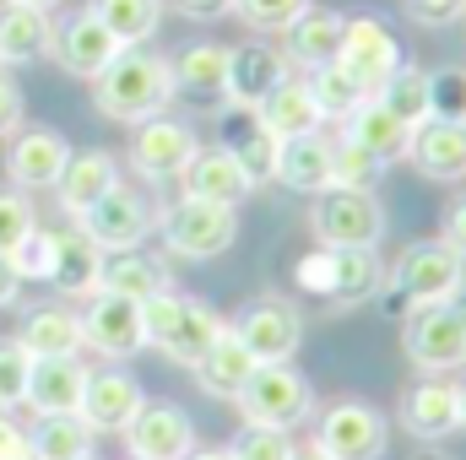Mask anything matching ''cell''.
<instances>
[{
  "mask_svg": "<svg viewBox=\"0 0 466 460\" xmlns=\"http://www.w3.org/2000/svg\"><path fill=\"white\" fill-rule=\"evenodd\" d=\"M174 98V71L163 55H147V49H119V60L93 82V104L104 119L119 125H141V119L163 115Z\"/></svg>",
  "mask_w": 466,
  "mask_h": 460,
  "instance_id": "6da1fadb",
  "label": "cell"
},
{
  "mask_svg": "<svg viewBox=\"0 0 466 460\" xmlns=\"http://www.w3.org/2000/svg\"><path fill=\"white\" fill-rule=\"evenodd\" d=\"M466 287V260L445 244V238H423V244H407L390 265V293L407 304V309H423V304H451Z\"/></svg>",
  "mask_w": 466,
  "mask_h": 460,
  "instance_id": "7a4b0ae2",
  "label": "cell"
},
{
  "mask_svg": "<svg viewBox=\"0 0 466 460\" xmlns=\"http://www.w3.org/2000/svg\"><path fill=\"white\" fill-rule=\"evenodd\" d=\"M238 417L249 423V428H277V434H293L299 423H309V412H315V390H309V379L299 374V368H288V363H260V374L238 390Z\"/></svg>",
  "mask_w": 466,
  "mask_h": 460,
  "instance_id": "3957f363",
  "label": "cell"
},
{
  "mask_svg": "<svg viewBox=\"0 0 466 460\" xmlns=\"http://www.w3.org/2000/svg\"><path fill=\"white\" fill-rule=\"evenodd\" d=\"M157 233H163L168 255H179V260H212V255H223L238 238V212L218 206V201L179 195L174 206L157 212Z\"/></svg>",
  "mask_w": 466,
  "mask_h": 460,
  "instance_id": "277c9868",
  "label": "cell"
},
{
  "mask_svg": "<svg viewBox=\"0 0 466 460\" xmlns=\"http://www.w3.org/2000/svg\"><path fill=\"white\" fill-rule=\"evenodd\" d=\"M309 228L326 249H374L385 238V206L374 190H326L309 206Z\"/></svg>",
  "mask_w": 466,
  "mask_h": 460,
  "instance_id": "5b68a950",
  "label": "cell"
},
{
  "mask_svg": "<svg viewBox=\"0 0 466 460\" xmlns=\"http://www.w3.org/2000/svg\"><path fill=\"white\" fill-rule=\"evenodd\" d=\"M401 346H407V357H412L418 374H456V368H466V325L451 304L407 309Z\"/></svg>",
  "mask_w": 466,
  "mask_h": 460,
  "instance_id": "8992f818",
  "label": "cell"
},
{
  "mask_svg": "<svg viewBox=\"0 0 466 460\" xmlns=\"http://www.w3.org/2000/svg\"><path fill=\"white\" fill-rule=\"evenodd\" d=\"M385 417L369 401H331L315 423V450L331 460H380L385 455Z\"/></svg>",
  "mask_w": 466,
  "mask_h": 460,
  "instance_id": "52a82bcc",
  "label": "cell"
},
{
  "mask_svg": "<svg viewBox=\"0 0 466 460\" xmlns=\"http://www.w3.org/2000/svg\"><path fill=\"white\" fill-rule=\"evenodd\" d=\"M337 65L348 71L369 98H374V93L407 65V60H401L396 33H390L380 16H348V33H342V55H337Z\"/></svg>",
  "mask_w": 466,
  "mask_h": 460,
  "instance_id": "ba28073f",
  "label": "cell"
},
{
  "mask_svg": "<svg viewBox=\"0 0 466 460\" xmlns=\"http://www.w3.org/2000/svg\"><path fill=\"white\" fill-rule=\"evenodd\" d=\"M201 152L196 130L185 119H168V115H152L136 125V141H130V168L152 185H168L190 168V157Z\"/></svg>",
  "mask_w": 466,
  "mask_h": 460,
  "instance_id": "9c48e42d",
  "label": "cell"
},
{
  "mask_svg": "<svg viewBox=\"0 0 466 460\" xmlns=\"http://www.w3.org/2000/svg\"><path fill=\"white\" fill-rule=\"evenodd\" d=\"M76 228H87V238L104 249V255H125V249H141L147 244V233L157 228V212L147 206V195L141 190H130V185H115Z\"/></svg>",
  "mask_w": 466,
  "mask_h": 460,
  "instance_id": "30bf717a",
  "label": "cell"
},
{
  "mask_svg": "<svg viewBox=\"0 0 466 460\" xmlns=\"http://www.w3.org/2000/svg\"><path fill=\"white\" fill-rule=\"evenodd\" d=\"M233 336L249 346L260 363H288L299 352V342H304V315L288 298H255V304L238 309Z\"/></svg>",
  "mask_w": 466,
  "mask_h": 460,
  "instance_id": "8fae6325",
  "label": "cell"
},
{
  "mask_svg": "<svg viewBox=\"0 0 466 460\" xmlns=\"http://www.w3.org/2000/svg\"><path fill=\"white\" fill-rule=\"evenodd\" d=\"M66 163H71V141L60 130H49V125H27L5 146V179L22 195L27 190H55L60 174H66Z\"/></svg>",
  "mask_w": 466,
  "mask_h": 460,
  "instance_id": "7c38bea8",
  "label": "cell"
},
{
  "mask_svg": "<svg viewBox=\"0 0 466 460\" xmlns=\"http://www.w3.org/2000/svg\"><path fill=\"white\" fill-rule=\"evenodd\" d=\"M125 450H130V460H190L196 423H190V412H179L168 401H147L136 412V423L125 428Z\"/></svg>",
  "mask_w": 466,
  "mask_h": 460,
  "instance_id": "4fadbf2b",
  "label": "cell"
},
{
  "mask_svg": "<svg viewBox=\"0 0 466 460\" xmlns=\"http://www.w3.org/2000/svg\"><path fill=\"white\" fill-rule=\"evenodd\" d=\"M147 406L136 374L125 363H109V368H93L87 374V395H82V423L93 434H125L136 423V412Z\"/></svg>",
  "mask_w": 466,
  "mask_h": 460,
  "instance_id": "5bb4252c",
  "label": "cell"
},
{
  "mask_svg": "<svg viewBox=\"0 0 466 460\" xmlns=\"http://www.w3.org/2000/svg\"><path fill=\"white\" fill-rule=\"evenodd\" d=\"M119 49H125V44H119L93 11H76V16H66V22L55 27V49H49V55H55L71 76L98 82V76L119 60Z\"/></svg>",
  "mask_w": 466,
  "mask_h": 460,
  "instance_id": "9a60e30c",
  "label": "cell"
},
{
  "mask_svg": "<svg viewBox=\"0 0 466 460\" xmlns=\"http://www.w3.org/2000/svg\"><path fill=\"white\" fill-rule=\"evenodd\" d=\"M293 76L288 55L266 38H249V44H233L228 49V98L223 104H244V109H260L282 82Z\"/></svg>",
  "mask_w": 466,
  "mask_h": 460,
  "instance_id": "2e32d148",
  "label": "cell"
},
{
  "mask_svg": "<svg viewBox=\"0 0 466 460\" xmlns=\"http://www.w3.org/2000/svg\"><path fill=\"white\" fill-rule=\"evenodd\" d=\"M82 346H93L104 357H136L147 346L141 304L115 298V293H93L87 309H82Z\"/></svg>",
  "mask_w": 466,
  "mask_h": 460,
  "instance_id": "e0dca14e",
  "label": "cell"
},
{
  "mask_svg": "<svg viewBox=\"0 0 466 460\" xmlns=\"http://www.w3.org/2000/svg\"><path fill=\"white\" fill-rule=\"evenodd\" d=\"M218 146H228L233 157H238V168L249 174V185L277 179V152H282V141L260 125L255 109L223 104V109H218Z\"/></svg>",
  "mask_w": 466,
  "mask_h": 460,
  "instance_id": "ac0fdd59",
  "label": "cell"
},
{
  "mask_svg": "<svg viewBox=\"0 0 466 460\" xmlns=\"http://www.w3.org/2000/svg\"><path fill=\"white\" fill-rule=\"evenodd\" d=\"M401 428L423 445H440L461 428V401H456V385L440 379V374H423L407 395H401Z\"/></svg>",
  "mask_w": 466,
  "mask_h": 460,
  "instance_id": "d6986e66",
  "label": "cell"
},
{
  "mask_svg": "<svg viewBox=\"0 0 466 460\" xmlns=\"http://www.w3.org/2000/svg\"><path fill=\"white\" fill-rule=\"evenodd\" d=\"M119 185V163L115 152H104V146H93V152H71V163H66V174H60V185H55V195H60V212L71 217V223H82L109 190Z\"/></svg>",
  "mask_w": 466,
  "mask_h": 460,
  "instance_id": "ffe728a7",
  "label": "cell"
},
{
  "mask_svg": "<svg viewBox=\"0 0 466 460\" xmlns=\"http://www.w3.org/2000/svg\"><path fill=\"white\" fill-rule=\"evenodd\" d=\"M179 190L196 195V201H218V206H233V212H238V201H244L255 185H249V174L238 168V157H233L228 146H201V152L190 157V168L179 174Z\"/></svg>",
  "mask_w": 466,
  "mask_h": 460,
  "instance_id": "44dd1931",
  "label": "cell"
},
{
  "mask_svg": "<svg viewBox=\"0 0 466 460\" xmlns=\"http://www.w3.org/2000/svg\"><path fill=\"white\" fill-rule=\"evenodd\" d=\"M412 168L434 185H456L466 179V125H451V119H423L412 130V146H407Z\"/></svg>",
  "mask_w": 466,
  "mask_h": 460,
  "instance_id": "7402d4cb",
  "label": "cell"
},
{
  "mask_svg": "<svg viewBox=\"0 0 466 460\" xmlns=\"http://www.w3.org/2000/svg\"><path fill=\"white\" fill-rule=\"evenodd\" d=\"M87 363L76 357H38L33 363V379H27V401L38 417H60V412H82V395H87Z\"/></svg>",
  "mask_w": 466,
  "mask_h": 460,
  "instance_id": "603a6c76",
  "label": "cell"
},
{
  "mask_svg": "<svg viewBox=\"0 0 466 460\" xmlns=\"http://www.w3.org/2000/svg\"><path fill=\"white\" fill-rule=\"evenodd\" d=\"M104 249L87 238V228H60L55 233V271L49 282L66 293V298H93L104 287Z\"/></svg>",
  "mask_w": 466,
  "mask_h": 460,
  "instance_id": "cb8c5ba5",
  "label": "cell"
},
{
  "mask_svg": "<svg viewBox=\"0 0 466 460\" xmlns=\"http://www.w3.org/2000/svg\"><path fill=\"white\" fill-rule=\"evenodd\" d=\"M342 33H348V16H337V11H320V5H309L282 38V55H288V65L293 71H320V65H331L337 55H342Z\"/></svg>",
  "mask_w": 466,
  "mask_h": 460,
  "instance_id": "d4e9b609",
  "label": "cell"
},
{
  "mask_svg": "<svg viewBox=\"0 0 466 460\" xmlns=\"http://www.w3.org/2000/svg\"><path fill=\"white\" fill-rule=\"evenodd\" d=\"M174 93L196 98V104H223L228 98V49L223 44H185L174 60Z\"/></svg>",
  "mask_w": 466,
  "mask_h": 460,
  "instance_id": "484cf974",
  "label": "cell"
},
{
  "mask_svg": "<svg viewBox=\"0 0 466 460\" xmlns=\"http://www.w3.org/2000/svg\"><path fill=\"white\" fill-rule=\"evenodd\" d=\"M277 185L293 195H326L331 190V135H299L277 152Z\"/></svg>",
  "mask_w": 466,
  "mask_h": 460,
  "instance_id": "4316f807",
  "label": "cell"
},
{
  "mask_svg": "<svg viewBox=\"0 0 466 460\" xmlns=\"http://www.w3.org/2000/svg\"><path fill=\"white\" fill-rule=\"evenodd\" d=\"M260 125L277 135V141H299V135H315L320 125H326V115H320V104H315V93H309V82H304V71H293L260 109Z\"/></svg>",
  "mask_w": 466,
  "mask_h": 460,
  "instance_id": "83f0119b",
  "label": "cell"
},
{
  "mask_svg": "<svg viewBox=\"0 0 466 460\" xmlns=\"http://www.w3.org/2000/svg\"><path fill=\"white\" fill-rule=\"evenodd\" d=\"M55 49V22L49 11H33V5H16L5 0L0 5V65H33Z\"/></svg>",
  "mask_w": 466,
  "mask_h": 460,
  "instance_id": "f1b7e54d",
  "label": "cell"
},
{
  "mask_svg": "<svg viewBox=\"0 0 466 460\" xmlns=\"http://www.w3.org/2000/svg\"><path fill=\"white\" fill-rule=\"evenodd\" d=\"M228 325L218 320V309L212 304H201V298H185V309H179V320L168 325V336H163V357H174L179 368H201V357L218 346V336H223Z\"/></svg>",
  "mask_w": 466,
  "mask_h": 460,
  "instance_id": "f546056e",
  "label": "cell"
},
{
  "mask_svg": "<svg viewBox=\"0 0 466 460\" xmlns=\"http://www.w3.org/2000/svg\"><path fill=\"white\" fill-rule=\"evenodd\" d=\"M16 342L33 357H76L82 352V315L66 304H38V309H27Z\"/></svg>",
  "mask_w": 466,
  "mask_h": 460,
  "instance_id": "4dcf8cb0",
  "label": "cell"
},
{
  "mask_svg": "<svg viewBox=\"0 0 466 460\" xmlns=\"http://www.w3.org/2000/svg\"><path fill=\"white\" fill-rule=\"evenodd\" d=\"M342 135L358 141L369 157H380L385 168H390V163H401V157H407V146H412V125H407V119H396L380 98H369V104L342 125Z\"/></svg>",
  "mask_w": 466,
  "mask_h": 460,
  "instance_id": "1f68e13d",
  "label": "cell"
},
{
  "mask_svg": "<svg viewBox=\"0 0 466 460\" xmlns=\"http://www.w3.org/2000/svg\"><path fill=\"white\" fill-rule=\"evenodd\" d=\"M255 374H260V357L233 336V325L218 336V346H212V352L201 357V368H196L201 390H207V395H218V401H238V390H244Z\"/></svg>",
  "mask_w": 466,
  "mask_h": 460,
  "instance_id": "d6a6232c",
  "label": "cell"
},
{
  "mask_svg": "<svg viewBox=\"0 0 466 460\" xmlns=\"http://www.w3.org/2000/svg\"><path fill=\"white\" fill-rule=\"evenodd\" d=\"M163 287H168L163 260H152V255H141V249H125V255H109V260H104V287H98V293L147 304V298H157Z\"/></svg>",
  "mask_w": 466,
  "mask_h": 460,
  "instance_id": "836d02e7",
  "label": "cell"
},
{
  "mask_svg": "<svg viewBox=\"0 0 466 460\" xmlns=\"http://www.w3.org/2000/svg\"><path fill=\"white\" fill-rule=\"evenodd\" d=\"M125 49H147V38L163 27V0H93L87 5Z\"/></svg>",
  "mask_w": 466,
  "mask_h": 460,
  "instance_id": "e575fe53",
  "label": "cell"
},
{
  "mask_svg": "<svg viewBox=\"0 0 466 460\" xmlns=\"http://www.w3.org/2000/svg\"><path fill=\"white\" fill-rule=\"evenodd\" d=\"M33 455L38 460H87L93 455V428L82 423V412H60V417H38L33 428Z\"/></svg>",
  "mask_w": 466,
  "mask_h": 460,
  "instance_id": "d590c367",
  "label": "cell"
},
{
  "mask_svg": "<svg viewBox=\"0 0 466 460\" xmlns=\"http://www.w3.org/2000/svg\"><path fill=\"white\" fill-rule=\"evenodd\" d=\"M385 287V265L374 249H337V282H331V304L337 309H358Z\"/></svg>",
  "mask_w": 466,
  "mask_h": 460,
  "instance_id": "8d00e7d4",
  "label": "cell"
},
{
  "mask_svg": "<svg viewBox=\"0 0 466 460\" xmlns=\"http://www.w3.org/2000/svg\"><path fill=\"white\" fill-rule=\"evenodd\" d=\"M304 82H309V93H315V104H320V115L337 119V125H348L363 104H369V93L352 82L348 71L331 60V65H320V71H304Z\"/></svg>",
  "mask_w": 466,
  "mask_h": 460,
  "instance_id": "74e56055",
  "label": "cell"
},
{
  "mask_svg": "<svg viewBox=\"0 0 466 460\" xmlns=\"http://www.w3.org/2000/svg\"><path fill=\"white\" fill-rule=\"evenodd\" d=\"M374 98H380V104H385L396 119H407V125L418 130V125L429 119V71H418V65H401V71H396V76H390V82H385Z\"/></svg>",
  "mask_w": 466,
  "mask_h": 460,
  "instance_id": "f35d334b",
  "label": "cell"
},
{
  "mask_svg": "<svg viewBox=\"0 0 466 460\" xmlns=\"http://www.w3.org/2000/svg\"><path fill=\"white\" fill-rule=\"evenodd\" d=\"M380 174H385V163L369 157L358 141H348V135L331 141V190H374Z\"/></svg>",
  "mask_w": 466,
  "mask_h": 460,
  "instance_id": "ab89813d",
  "label": "cell"
},
{
  "mask_svg": "<svg viewBox=\"0 0 466 460\" xmlns=\"http://www.w3.org/2000/svg\"><path fill=\"white\" fill-rule=\"evenodd\" d=\"M33 363H38V357L16 342V336H5V342H0V412H11V406H22V401H27Z\"/></svg>",
  "mask_w": 466,
  "mask_h": 460,
  "instance_id": "60d3db41",
  "label": "cell"
},
{
  "mask_svg": "<svg viewBox=\"0 0 466 460\" xmlns=\"http://www.w3.org/2000/svg\"><path fill=\"white\" fill-rule=\"evenodd\" d=\"M429 119L466 125V71H461V65L429 71Z\"/></svg>",
  "mask_w": 466,
  "mask_h": 460,
  "instance_id": "b9f144b4",
  "label": "cell"
},
{
  "mask_svg": "<svg viewBox=\"0 0 466 460\" xmlns=\"http://www.w3.org/2000/svg\"><path fill=\"white\" fill-rule=\"evenodd\" d=\"M233 11H238L244 27H255V33H288V27L309 11V0H233Z\"/></svg>",
  "mask_w": 466,
  "mask_h": 460,
  "instance_id": "7bdbcfd3",
  "label": "cell"
},
{
  "mask_svg": "<svg viewBox=\"0 0 466 460\" xmlns=\"http://www.w3.org/2000/svg\"><path fill=\"white\" fill-rule=\"evenodd\" d=\"M38 228V217H33V201L22 195V190H0V255L11 260L16 249H22V238Z\"/></svg>",
  "mask_w": 466,
  "mask_h": 460,
  "instance_id": "ee69618b",
  "label": "cell"
},
{
  "mask_svg": "<svg viewBox=\"0 0 466 460\" xmlns=\"http://www.w3.org/2000/svg\"><path fill=\"white\" fill-rule=\"evenodd\" d=\"M299 293H309V298H320V304H331V282H337V249H326V244H315L309 255H299Z\"/></svg>",
  "mask_w": 466,
  "mask_h": 460,
  "instance_id": "f6af8a7d",
  "label": "cell"
},
{
  "mask_svg": "<svg viewBox=\"0 0 466 460\" xmlns=\"http://www.w3.org/2000/svg\"><path fill=\"white\" fill-rule=\"evenodd\" d=\"M233 460H293V439L277 434V428H238V439L228 445Z\"/></svg>",
  "mask_w": 466,
  "mask_h": 460,
  "instance_id": "bcb514c9",
  "label": "cell"
},
{
  "mask_svg": "<svg viewBox=\"0 0 466 460\" xmlns=\"http://www.w3.org/2000/svg\"><path fill=\"white\" fill-rule=\"evenodd\" d=\"M11 265H16L22 282H49V271H55V233L33 228L27 238H22V249L11 255Z\"/></svg>",
  "mask_w": 466,
  "mask_h": 460,
  "instance_id": "7dc6e473",
  "label": "cell"
},
{
  "mask_svg": "<svg viewBox=\"0 0 466 460\" xmlns=\"http://www.w3.org/2000/svg\"><path fill=\"white\" fill-rule=\"evenodd\" d=\"M407 16L418 27H456L466 22V0H407Z\"/></svg>",
  "mask_w": 466,
  "mask_h": 460,
  "instance_id": "c3c4849f",
  "label": "cell"
},
{
  "mask_svg": "<svg viewBox=\"0 0 466 460\" xmlns=\"http://www.w3.org/2000/svg\"><path fill=\"white\" fill-rule=\"evenodd\" d=\"M0 460H38L33 455V434L11 417H0Z\"/></svg>",
  "mask_w": 466,
  "mask_h": 460,
  "instance_id": "681fc988",
  "label": "cell"
},
{
  "mask_svg": "<svg viewBox=\"0 0 466 460\" xmlns=\"http://www.w3.org/2000/svg\"><path fill=\"white\" fill-rule=\"evenodd\" d=\"M22 130V87L0 71V135H16Z\"/></svg>",
  "mask_w": 466,
  "mask_h": 460,
  "instance_id": "f907efd6",
  "label": "cell"
},
{
  "mask_svg": "<svg viewBox=\"0 0 466 460\" xmlns=\"http://www.w3.org/2000/svg\"><path fill=\"white\" fill-rule=\"evenodd\" d=\"M174 11H185V16H196V22H212V16H223L233 11V0H168Z\"/></svg>",
  "mask_w": 466,
  "mask_h": 460,
  "instance_id": "816d5d0a",
  "label": "cell"
},
{
  "mask_svg": "<svg viewBox=\"0 0 466 460\" xmlns=\"http://www.w3.org/2000/svg\"><path fill=\"white\" fill-rule=\"evenodd\" d=\"M445 244L466 260V201H456V206L445 212Z\"/></svg>",
  "mask_w": 466,
  "mask_h": 460,
  "instance_id": "f5cc1de1",
  "label": "cell"
},
{
  "mask_svg": "<svg viewBox=\"0 0 466 460\" xmlns=\"http://www.w3.org/2000/svg\"><path fill=\"white\" fill-rule=\"evenodd\" d=\"M16 293H22V276H16V265L0 255V309H11V304H16Z\"/></svg>",
  "mask_w": 466,
  "mask_h": 460,
  "instance_id": "db71d44e",
  "label": "cell"
},
{
  "mask_svg": "<svg viewBox=\"0 0 466 460\" xmlns=\"http://www.w3.org/2000/svg\"><path fill=\"white\" fill-rule=\"evenodd\" d=\"M412 460H456V455H451V450H440V445H429V450H418Z\"/></svg>",
  "mask_w": 466,
  "mask_h": 460,
  "instance_id": "11a10c76",
  "label": "cell"
},
{
  "mask_svg": "<svg viewBox=\"0 0 466 460\" xmlns=\"http://www.w3.org/2000/svg\"><path fill=\"white\" fill-rule=\"evenodd\" d=\"M190 460H233V455H228V450H196Z\"/></svg>",
  "mask_w": 466,
  "mask_h": 460,
  "instance_id": "9f6ffc18",
  "label": "cell"
},
{
  "mask_svg": "<svg viewBox=\"0 0 466 460\" xmlns=\"http://www.w3.org/2000/svg\"><path fill=\"white\" fill-rule=\"evenodd\" d=\"M16 5H33V11H55L60 0H16Z\"/></svg>",
  "mask_w": 466,
  "mask_h": 460,
  "instance_id": "6f0895ef",
  "label": "cell"
},
{
  "mask_svg": "<svg viewBox=\"0 0 466 460\" xmlns=\"http://www.w3.org/2000/svg\"><path fill=\"white\" fill-rule=\"evenodd\" d=\"M451 309L461 315V325H466V287H461V293H456V298H451Z\"/></svg>",
  "mask_w": 466,
  "mask_h": 460,
  "instance_id": "680465c9",
  "label": "cell"
},
{
  "mask_svg": "<svg viewBox=\"0 0 466 460\" xmlns=\"http://www.w3.org/2000/svg\"><path fill=\"white\" fill-rule=\"evenodd\" d=\"M293 460H331V455H320V450L309 445V450H293Z\"/></svg>",
  "mask_w": 466,
  "mask_h": 460,
  "instance_id": "91938a15",
  "label": "cell"
},
{
  "mask_svg": "<svg viewBox=\"0 0 466 460\" xmlns=\"http://www.w3.org/2000/svg\"><path fill=\"white\" fill-rule=\"evenodd\" d=\"M456 401H461V428H466V379H456Z\"/></svg>",
  "mask_w": 466,
  "mask_h": 460,
  "instance_id": "94428289",
  "label": "cell"
},
{
  "mask_svg": "<svg viewBox=\"0 0 466 460\" xmlns=\"http://www.w3.org/2000/svg\"><path fill=\"white\" fill-rule=\"evenodd\" d=\"M87 460H98V455H87Z\"/></svg>",
  "mask_w": 466,
  "mask_h": 460,
  "instance_id": "6125c7cd",
  "label": "cell"
}]
</instances>
